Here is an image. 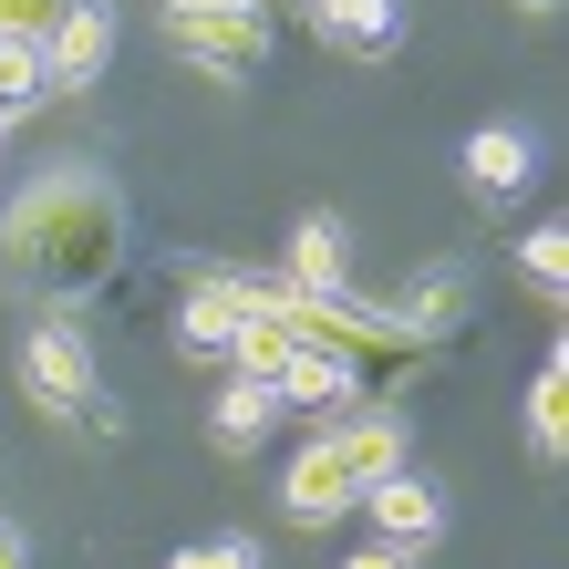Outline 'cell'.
I'll list each match as a JSON object with an SVG mask.
<instances>
[{
  "label": "cell",
  "instance_id": "44dd1931",
  "mask_svg": "<svg viewBox=\"0 0 569 569\" xmlns=\"http://www.w3.org/2000/svg\"><path fill=\"white\" fill-rule=\"evenodd\" d=\"M342 569H425V549H393V539H373V549H352Z\"/></svg>",
  "mask_w": 569,
  "mask_h": 569
},
{
  "label": "cell",
  "instance_id": "7402d4cb",
  "mask_svg": "<svg viewBox=\"0 0 569 569\" xmlns=\"http://www.w3.org/2000/svg\"><path fill=\"white\" fill-rule=\"evenodd\" d=\"M0 569H31V539H21V528H0Z\"/></svg>",
  "mask_w": 569,
  "mask_h": 569
},
{
  "label": "cell",
  "instance_id": "d6986e66",
  "mask_svg": "<svg viewBox=\"0 0 569 569\" xmlns=\"http://www.w3.org/2000/svg\"><path fill=\"white\" fill-rule=\"evenodd\" d=\"M166 569H259V549L249 539H197V549H177Z\"/></svg>",
  "mask_w": 569,
  "mask_h": 569
},
{
  "label": "cell",
  "instance_id": "4fadbf2b",
  "mask_svg": "<svg viewBox=\"0 0 569 569\" xmlns=\"http://www.w3.org/2000/svg\"><path fill=\"white\" fill-rule=\"evenodd\" d=\"M280 415H290V405H280V393L239 373V383H228V393H218V405H208V435H218V446H228V456H249V446H259V435H270Z\"/></svg>",
  "mask_w": 569,
  "mask_h": 569
},
{
  "label": "cell",
  "instance_id": "d4e9b609",
  "mask_svg": "<svg viewBox=\"0 0 569 569\" xmlns=\"http://www.w3.org/2000/svg\"><path fill=\"white\" fill-rule=\"evenodd\" d=\"M0 156H11V124H0Z\"/></svg>",
  "mask_w": 569,
  "mask_h": 569
},
{
  "label": "cell",
  "instance_id": "2e32d148",
  "mask_svg": "<svg viewBox=\"0 0 569 569\" xmlns=\"http://www.w3.org/2000/svg\"><path fill=\"white\" fill-rule=\"evenodd\" d=\"M290 352H300V342H290V331L249 300V321H239V342H228V362H239L249 383H280V362H290Z\"/></svg>",
  "mask_w": 569,
  "mask_h": 569
},
{
  "label": "cell",
  "instance_id": "277c9868",
  "mask_svg": "<svg viewBox=\"0 0 569 569\" xmlns=\"http://www.w3.org/2000/svg\"><path fill=\"white\" fill-rule=\"evenodd\" d=\"M114 62V0H62L42 31V83L52 93H93Z\"/></svg>",
  "mask_w": 569,
  "mask_h": 569
},
{
  "label": "cell",
  "instance_id": "ffe728a7",
  "mask_svg": "<svg viewBox=\"0 0 569 569\" xmlns=\"http://www.w3.org/2000/svg\"><path fill=\"white\" fill-rule=\"evenodd\" d=\"M62 0H0V42H42Z\"/></svg>",
  "mask_w": 569,
  "mask_h": 569
},
{
  "label": "cell",
  "instance_id": "7c38bea8",
  "mask_svg": "<svg viewBox=\"0 0 569 569\" xmlns=\"http://www.w3.org/2000/svg\"><path fill=\"white\" fill-rule=\"evenodd\" d=\"M290 290H352V239L331 208H311L290 228Z\"/></svg>",
  "mask_w": 569,
  "mask_h": 569
},
{
  "label": "cell",
  "instance_id": "8fae6325",
  "mask_svg": "<svg viewBox=\"0 0 569 569\" xmlns=\"http://www.w3.org/2000/svg\"><path fill=\"white\" fill-rule=\"evenodd\" d=\"M528 177H539V146H528L518 124H477V136H466V187L477 197H518Z\"/></svg>",
  "mask_w": 569,
  "mask_h": 569
},
{
  "label": "cell",
  "instance_id": "30bf717a",
  "mask_svg": "<svg viewBox=\"0 0 569 569\" xmlns=\"http://www.w3.org/2000/svg\"><path fill=\"white\" fill-rule=\"evenodd\" d=\"M311 31H321L331 52H362V62H373V52L405 42V0H311Z\"/></svg>",
  "mask_w": 569,
  "mask_h": 569
},
{
  "label": "cell",
  "instance_id": "6da1fadb",
  "mask_svg": "<svg viewBox=\"0 0 569 569\" xmlns=\"http://www.w3.org/2000/svg\"><path fill=\"white\" fill-rule=\"evenodd\" d=\"M124 270V187L104 166H42L0 208V280L11 290H104Z\"/></svg>",
  "mask_w": 569,
  "mask_h": 569
},
{
  "label": "cell",
  "instance_id": "5bb4252c",
  "mask_svg": "<svg viewBox=\"0 0 569 569\" xmlns=\"http://www.w3.org/2000/svg\"><path fill=\"white\" fill-rule=\"evenodd\" d=\"M456 321H466V270H435V280H415L393 300V331H415V342H446Z\"/></svg>",
  "mask_w": 569,
  "mask_h": 569
},
{
  "label": "cell",
  "instance_id": "9a60e30c",
  "mask_svg": "<svg viewBox=\"0 0 569 569\" xmlns=\"http://www.w3.org/2000/svg\"><path fill=\"white\" fill-rule=\"evenodd\" d=\"M528 446H539V456L569 446V362H559V352L539 362V383H528Z\"/></svg>",
  "mask_w": 569,
  "mask_h": 569
},
{
  "label": "cell",
  "instance_id": "603a6c76",
  "mask_svg": "<svg viewBox=\"0 0 569 569\" xmlns=\"http://www.w3.org/2000/svg\"><path fill=\"white\" fill-rule=\"evenodd\" d=\"M166 11H270V0H166Z\"/></svg>",
  "mask_w": 569,
  "mask_h": 569
},
{
  "label": "cell",
  "instance_id": "52a82bcc",
  "mask_svg": "<svg viewBox=\"0 0 569 569\" xmlns=\"http://www.w3.org/2000/svg\"><path fill=\"white\" fill-rule=\"evenodd\" d=\"M280 508L300 518V528H331L352 508V477H342V456H331V435H311V446L290 456V477H280Z\"/></svg>",
  "mask_w": 569,
  "mask_h": 569
},
{
  "label": "cell",
  "instance_id": "9c48e42d",
  "mask_svg": "<svg viewBox=\"0 0 569 569\" xmlns=\"http://www.w3.org/2000/svg\"><path fill=\"white\" fill-rule=\"evenodd\" d=\"M331 456H342V477H352V497L373 487V477H393L405 466V415H331Z\"/></svg>",
  "mask_w": 569,
  "mask_h": 569
},
{
  "label": "cell",
  "instance_id": "8992f818",
  "mask_svg": "<svg viewBox=\"0 0 569 569\" xmlns=\"http://www.w3.org/2000/svg\"><path fill=\"white\" fill-rule=\"evenodd\" d=\"M239 321H249V280H197V290L177 300V352H187V362H228Z\"/></svg>",
  "mask_w": 569,
  "mask_h": 569
},
{
  "label": "cell",
  "instance_id": "ac0fdd59",
  "mask_svg": "<svg viewBox=\"0 0 569 569\" xmlns=\"http://www.w3.org/2000/svg\"><path fill=\"white\" fill-rule=\"evenodd\" d=\"M518 270H528V290L559 300V280H569V228H559V218H539V228L518 239Z\"/></svg>",
  "mask_w": 569,
  "mask_h": 569
},
{
  "label": "cell",
  "instance_id": "7a4b0ae2",
  "mask_svg": "<svg viewBox=\"0 0 569 569\" xmlns=\"http://www.w3.org/2000/svg\"><path fill=\"white\" fill-rule=\"evenodd\" d=\"M21 393H31V405H42V415H62V425H93V415H104V383H93V352H83V331H31V342H21Z\"/></svg>",
  "mask_w": 569,
  "mask_h": 569
},
{
  "label": "cell",
  "instance_id": "3957f363",
  "mask_svg": "<svg viewBox=\"0 0 569 569\" xmlns=\"http://www.w3.org/2000/svg\"><path fill=\"white\" fill-rule=\"evenodd\" d=\"M166 31H177V52L197 73H218V83H249L259 62H270V11H166Z\"/></svg>",
  "mask_w": 569,
  "mask_h": 569
},
{
  "label": "cell",
  "instance_id": "cb8c5ba5",
  "mask_svg": "<svg viewBox=\"0 0 569 569\" xmlns=\"http://www.w3.org/2000/svg\"><path fill=\"white\" fill-rule=\"evenodd\" d=\"M518 11H559V0H518Z\"/></svg>",
  "mask_w": 569,
  "mask_h": 569
},
{
  "label": "cell",
  "instance_id": "5b68a950",
  "mask_svg": "<svg viewBox=\"0 0 569 569\" xmlns=\"http://www.w3.org/2000/svg\"><path fill=\"white\" fill-rule=\"evenodd\" d=\"M352 508L373 518L393 549H435V539H446V497H435V487L415 477V466H393V477H373V487L352 497Z\"/></svg>",
  "mask_w": 569,
  "mask_h": 569
},
{
  "label": "cell",
  "instance_id": "e0dca14e",
  "mask_svg": "<svg viewBox=\"0 0 569 569\" xmlns=\"http://www.w3.org/2000/svg\"><path fill=\"white\" fill-rule=\"evenodd\" d=\"M42 42H0V124H11V114H31V104H42Z\"/></svg>",
  "mask_w": 569,
  "mask_h": 569
},
{
  "label": "cell",
  "instance_id": "ba28073f",
  "mask_svg": "<svg viewBox=\"0 0 569 569\" xmlns=\"http://www.w3.org/2000/svg\"><path fill=\"white\" fill-rule=\"evenodd\" d=\"M280 405H300V415H352V393H362V362H342V352H311L300 342L290 362H280Z\"/></svg>",
  "mask_w": 569,
  "mask_h": 569
}]
</instances>
